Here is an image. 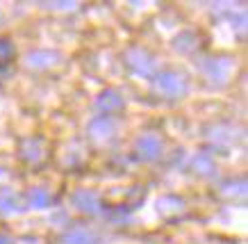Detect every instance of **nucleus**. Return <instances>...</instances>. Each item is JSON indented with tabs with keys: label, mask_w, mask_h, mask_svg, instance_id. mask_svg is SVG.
I'll list each match as a JSON object with an SVG mask.
<instances>
[{
	"label": "nucleus",
	"mask_w": 248,
	"mask_h": 244,
	"mask_svg": "<svg viewBox=\"0 0 248 244\" xmlns=\"http://www.w3.org/2000/svg\"><path fill=\"white\" fill-rule=\"evenodd\" d=\"M155 87H157L159 94L171 96V98L187 94V80H185V76L175 73V71H164V73H159L157 80H155Z\"/></svg>",
	"instance_id": "1"
},
{
	"label": "nucleus",
	"mask_w": 248,
	"mask_h": 244,
	"mask_svg": "<svg viewBox=\"0 0 248 244\" xmlns=\"http://www.w3.org/2000/svg\"><path fill=\"white\" fill-rule=\"evenodd\" d=\"M135 153H137V158L143 160V162L157 160L159 153H162V139H159L157 135H153V132L141 135V137L137 139V144H135Z\"/></svg>",
	"instance_id": "2"
},
{
	"label": "nucleus",
	"mask_w": 248,
	"mask_h": 244,
	"mask_svg": "<svg viewBox=\"0 0 248 244\" xmlns=\"http://www.w3.org/2000/svg\"><path fill=\"white\" fill-rule=\"evenodd\" d=\"M125 60H128V66L135 71L137 76L148 78V76H153V71H155V60H153L146 50H141V48H130L128 55H125Z\"/></svg>",
	"instance_id": "3"
},
{
	"label": "nucleus",
	"mask_w": 248,
	"mask_h": 244,
	"mask_svg": "<svg viewBox=\"0 0 248 244\" xmlns=\"http://www.w3.org/2000/svg\"><path fill=\"white\" fill-rule=\"evenodd\" d=\"M232 71V60L228 57H218V60H207L203 64V73L207 76V80H214V82H226L228 76Z\"/></svg>",
	"instance_id": "4"
},
{
	"label": "nucleus",
	"mask_w": 248,
	"mask_h": 244,
	"mask_svg": "<svg viewBox=\"0 0 248 244\" xmlns=\"http://www.w3.org/2000/svg\"><path fill=\"white\" fill-rule=\"evenodd\" d=\"M71 201H73V206L84 214H98L100 212V196L91 190H78L76 194L71 196Z\"/></svg>",
	"instance_id": "5"
},
{
	"label": "nucleus",
	"mask_w": 248,
	"mask_h": 244,
	"mask_svg": "<svg viewBox=\"0 0 248 244\" xmlns=\"http://www.w3.org/2000/svg\"><path fill=\"white\" fill-rule=\"evenodd\" d=\"M57 62H60V55L53 50H34V53H28V57H25V64L30 69H48Z\"/></svg>",
	"instance_id": "6"
},
{
	"label": "nucleus",
	"mask_w": 248,
	"mask_h": 244,
	"mask_svg": "<svg viewBox=\"0 0 248 244\" xmlns=\"http://www.w3.org/2000/svg\"><path fill=\"white\" fill-rule=\"evenodd\" d=\"M114 130H116V126H114V121L109 119V116H98V119H93V121L89 123L91 137L98 139V142H105V139H109L114 135Z\"/></svg>",
	"instance_id": "7"
},
{
	"label": "nucleus",
	"mask_w": 248,
	"mask_h": 244,
	"mask_svg": "<svg viewBox=\"0 0 248 244\" xmlns=\"http://www.w3.org/2000/svg\"><path fill=\"white\" fill-rule=\"evenodd\" d=\"M96 233L89 228H84V226H76V228H71L64 233L62 237V244H96Z\"/></svg>",
	"instance_id": "8"
},
{
	"label": "nucleus",
	"mask_w": 248,
	"mask_h": 244,
	"mask_svg": "<svg viewBox=\"0 0 248 244\" xmlns=\"http://www.w3.org/2000/svg\"><path fill=\"white\" fill-rule=\"evenodd\" d=\"M96 107L100 110V112L109 114V112H114V110H121V107H123V98H121L116 92L107 89V92H100V94H98Z\"/></svg>",
	"instance_id": "9"
},
{
	"label": "nucleus",
	"mask_w": 248,
	"mask_h": 244,
	"mask_svg": "<svg viewBox=\"0 0 248 244\" xmlns=\"http://www.w3.org/2000/svg\"><path fill=\"white\" fill-rule=\"evenodd\" d=\"M16 210H21V198L16 194L14 190H0V212H16Z\"/></svg>",
	"instance_id": "10"
},
{
	"label": "nucleus",
	"mask_w": 248,
	"mask_h": 244,
	"mask_svg": "<svg viewBox=\"0 0 248 244\" xmlns=\"http://www.w3.org/2000/svg\"><path fill=\"white\" fill-rule=\"evenodd\" d=\"M28 203H30V208H34V210H44V208H48L53 203V196L46 190H41V187H34V190H30V194H28Z\"/></svg>",
	"instance_id": "11"
},
{
	"label": "nucleus",
	"mask_w": 248,
	"mask_h": 244,
	"mask_svg": "<svg viewBox=\"0 0 248 244\" xmlns=\"http://www.w3.org/2000/svg\"><path fill=\"white\" fill-rule=\"evenodd\" d=\"M21 155L25 158L28 162H39L44 158V153H41V142H34V139H25L21 144Z\"/></svg>",
	"instance_id": "12"
},
{
	"label": "nucleus",
	"mask_w": 248,
	"mask_h": 244,
	"mask_svg": "<svg viewBox=\"0 0 248 244\" xmlns=\"http://www.w3.org/2000/svg\"><path fill=\"white\" fill-rule=\"evenodd\" d=\"M191 167L196 169V174L210 176L212 171H214V162H212L210 155H205V153H201V155H196V158H194V162H191Z\"/></svg>",
	"instance_id": "13"
},
{
	"label": "nucleus",
	"mask_w": 248,
	"mask_h": 244,
	"mask_svg": "<svg viewBox=\"0 0 248 244\" xmlns=\"http://www.w3.org/2000/svg\"><path fill=\"white\" fill-rule=\"evenodd\" d=\"M12 57H14V46L7 39H0V66H5Z\"/></svg>",
	"instance_id": "14"
},
{
	"label": "nucleus",
	"mask_w": 248,
	"mask_h": 244,
	"mask_svg": "<svg viewBox=\"0 0 248 244\" xmlns=\"http://www.w3.org/2000/svg\"><path fill=\"white\" fill-rule=\"evenodd\" d=\"M0 244H16V242L9 235H2V233H0Z\"/></svg>",
	"instance_id": "15"
}]
</instances>
